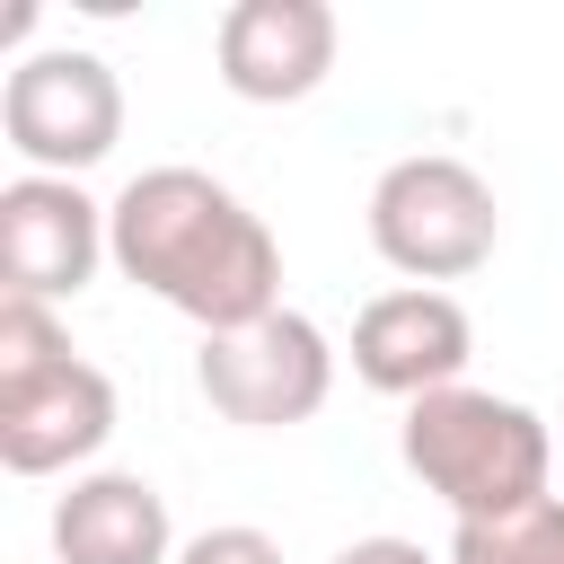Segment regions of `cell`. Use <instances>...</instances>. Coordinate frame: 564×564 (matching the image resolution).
Returning a JSON list of instances; mask_svg holds the SVG:
<instances>
[{
	"instance_id": "obj_1",
	"label": "cell",
	"mask_w": 564,
	"mask_h": 564,
	"mask_svg": "<svg viewBox=\"0 0 564 564\" xmlns=\"http://www.w3.org/2000/svg\"><path fill=\"white\" fill-rule=\"evenodd\" d=\"M106 256L203 335H238L282 308V247L212 167H141L106 203Z\"/></svg>"
},
{
	"instance_id": "obj_2",
	"label": "cell",
	"mask_w": 564,
	"mask_h": 564,
	"mask_svg": "<svg viewBox=\"0 0 564 564\" xmlns=\"http://www.w3.org/2000/svg\"><path fill=\"white\" fill-rule=\"evenodd\" d=\"M397 458L414 467L423 494L449 502V520H502V511L546 502L555 441H546L538 405L458 379V388H432V397L405 405V423H397Z\"/></svg>"
},
{
	"instance_id": "obj_3",
	"label": "cell",
	"mask_w": 564,
	"mask_h": 564,
	"mask_svg": "<svg viewBox=\"0 0 564 564\" xmlns=\"http://www.w3.org/2000/svg\"><path fill=\"white\" fill-rule=\"evenodd\" d=\"M115 441V379L70 352V326L44 300H0V467L62 476Z\"/></svg>"
},
{
	"instance_id": "obj_4",
	"label": "cell",
	"mask_w": 564,
	"mask_h": 564,
	"mask_svg": "<svg viewBox=\"0 0 564 564\" xmlns=\"http://www.w3.org/2000/svg\"><path fill=\"white\" fill-rule=\"evenodd\" d=\"M370 247H379L388 273L441 291V282H467L476 264H494L502 203H494V185L467 159L414 150V159L379 167V185H370Z\"/></svg>"
},
{
	"instance_id": "obj_5",
	"label": "cell",
	"mask_w": 564,
	"mask_h": 564,
	"mask_svg": "<svg viewBox=\"0 0 564 564\" xmlns=\"http://www.w3.org/2000/svg\"><path fill=\"white\" fill-rule=\"evenodd\" d=\"M0 132L26 159V176H79L123 141V79L88 44L18 53L0 79Z\"/></svg>"
},
{
	"instance_id": "obj_6",
	"label": "cell",
	"mask_w": 564,
	"mask_h": 564,
	"mask_svg": "<svg viewBox=\"0 0 564 564\" xmlns=\"http://www.w3.org/2000/svg\"><path fill=\"white\" fill-rule=\"evenodd\" d=\"M194 388L238 432H291V423H308L335 397V344H326L317 317L273 308V317H256L238 335H203Z\"/></svg>"
},
{
	"instance_id": "obj_7",
	"label": "cell",
	"mask_w": 564,
	"mask_h": 564,
	"mask_svg": "<svg viewBox=\"0 0 564 564\" xmlns=\"http://www.w3.org/2000/svg\"><path fill=\"white\" fill-rule=\"evenodd\" d=\"M106 256V203L79 176H9L0 185V300H79Z\"/></svg>"
},
{
	"instance_id": "obj_8",
	"label": "cell",
	"mask_w": 564,
	"mask_h": 564,
	"mask_svg": "<svg viewBox=\"0 0 564 564\" xmlns=\"http://www.w3.org/2000/svg\"><path fill=\"white\" fill-rule=\"evenodd\" d=\"M335 44H344V26H335L326 0H229L220 35H212L220 88L247 97V106H300V97H317L326 70H335Z\"/></svg>"
},
{
	"instance_id": "obj_9",
	"label": "cell",
	"mask_w": 564,
	"mask_h": 564,
	"mask_svg": "<svg viewBox=\"0 0 564 564\" xmlns=\"http://www.w3.org/2000/svg\"><path fill=\"white\" fill-rule=\"evenodd\" d=\"M467 352H476L467 308L449 291H423V282L379 291L352 317V379L379 388V397H405V405L432 397V388H458L467 379Z\"/></svg>"
},
{
	"instance_id": "obj_10",
	"label": "cell",
	"mask_w": 564,
	"mask_h": 564,
	"mask_svg": "<svg viewBox=\"0 0 564 564\" xmlns=\"http://www.w3.org/2000/svg\"><path fill=\"white\" fill-rule=\"evenodd\" d=\"M53 564H176L167 494L132 467H88L53 502Z\"/></svg>"
},
{
	"instance_id": "obj_11",
	"label": "cell",
	"mask_w": 564,
	"mask_h": 564,
	"mask_svg": "<svg viewBox=\"0 0 564 564\" xmlns=\"http://www.w3.org/2000/svg\"><path fill=\"white\" fill-rule=\"evenodd\" d=\"M449 564H564V494L502 511V520H458Z\"/></svg>"
},
{
	"instance_id": "obj_12",
	"label": "cell",
	"mask_w": 564,
	"mask_h": 564,
	"mask_svg": "<svg viewBox=\"0 0 564 564\" xmlns=\"http://www.w3.org/2000/svg\"><path fill=\"white\" fill-rule=\"evenodd\" d=\"M176 564H282V546H273L264 529H247V520H220V529L185 538V546H176Z\"/></svg>"
},
{
	"instance_id": "obj_13",
	"label": "cell",
	"mask_w": 564,
	"mask_h": 564,
	"mask_svg": "<svg viewBox=\"0 0 564 564\" xmlns=\"http://www.w3.org/2000/svg\"><path fill=\"white\" fill-rule=\"evenodd\" d=\"M335 564H449V555H423L414 538H388V529H379V538H352Z\"/></svg>"
}]
</instances>
